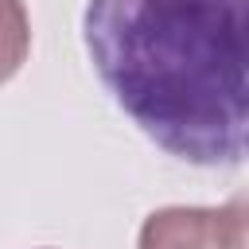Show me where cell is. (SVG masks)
Listing matches in <instances>:
<instances>
[{
	"label": "cell",
	"mask_w": 249,
	"mask_h": 249,
	"mask_svg": "<svg viewBox=\"0 0 249 249\" xmlns=\"http://www.w3.org/2000/svg\"><path fill=\"white\" fill-rule=\"evenodd\" d=\"M249 218L245 202L226 206H167L140 226L136 249H245Z\"/></svg>",
	"instance_id": "7a4b0ae2"
},
{
	"label": "cell",
	"mask_w": 249,
	"mask_h": 249,
	"mask_svg": "<svg viewBox=\"0 0 249 249\" xmlns=\"http://www.w3.org/2000/svg\"><path fill=\"white\" fill-rule=\"evenodd\" d=\"M31 47V23L23 0H0V86L23 66Z\"/></svg>",
	"instance_id": "3957f363"
},
{
	"label": "cell",
	"mask_w": 249,
	"mask_h": 249,
	"mask_svg": "<svg viewBox=\"0 0 249 249\" xmlns=\"http://www.w3.org/2000/svg\"><path fill=\"white\" fill-rule=\"evenodd\" d=\"M249 0H89L82 39L101 86L175 160L233 167L245 156Z\"/></svg>",
	"instance_id": "6da1fadb"
}]
</instances>
